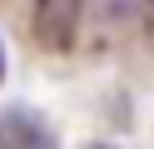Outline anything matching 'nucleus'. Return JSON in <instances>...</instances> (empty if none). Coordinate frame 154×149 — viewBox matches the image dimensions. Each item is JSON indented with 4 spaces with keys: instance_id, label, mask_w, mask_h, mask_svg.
<instances>
[{
    "instance_id": "obj_2",
    "label": "nucleus",
    "mask_w": 154,
    "mask_h": 149,
    "mask_svg": "<svg viewBox=\"0 0 154 149\" xmlns=\"http://www.w3.org/2000/svg\"><path fill=\"white\" fill-rule=\"evenodd\" d=\"M0 70H5V65H0Z\"/></svg>"
},
{
    "instance_id": "obj_1",
    "label": "nucleus",
    "mask_w": 154,
    "mask_h": 149,
    "mask_svg": "<svg viewBox=\"0 0 154 149\" xmlns=\"http://www.w3.org/2000/svg\"><path fill=\"white\" fill-rule=\"evenodd\" d=\"M80 15H85V0H35V40L55 55L70 50L80 35Z\"/></svg>"
}]
</instances>
